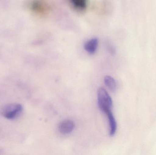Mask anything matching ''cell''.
<instances>
[{
  "label": "cell",
  "instance_id": "6da1fadb",
  "mask_svg": "<svg viewBox=\"0 0 156 155\" xmlns=\"http://www.w3.org/2000/svg\"><path fill=\"white\" fill-rule=\"evenodd\" d=\"M23 109V106L20 104H8L2 107L1 114L6 119L12 120L16 118L21 113Z\"/></svg>",
  "mask_w": 156,
  "mask_h": 155
},
{
  "label": "cell",
  "instance_id": "7a4b0ae2",
  "mask_svg": "<svg viewBox=\"0 0 156 155\" xmlns=\"http://www.w3.org/2000/svg\"><path fill=\"white\" fill-rule=\"evenodd\" d=\"M30 8L35 14L41 16L47 15L50 11V5L45 0H33Z\"/></svg>",
  "mask_w": 156,
  "mask_h": 155
},
{
  "label": "cell",
  "instance_id": "3957f363",
  "mask_svg": "<svg viewBox=\"0 0 156 155\" xmlns=\"http://www.w3.org/2000/svg\"><path fill=\"white\" fill-rule=\"evenodd\" d=\"M98 103L99 107L101 111L105 109H111L112 106V100L106 90L100 88L97 92Z\"/></svg>",
  "mask_w": 156,
  "mask_h": 155
},
{
  "label": "cell",
  "instance_id": "277c9868",
  "mask_svg": "<svg viewBox=\"0 0 156 155\" xmlns=\"http://www.w3.org/2000/svg\"><path fill=\"white\" fill-rule=\"evenodd\" d=\"M75 126V123L73 121L65 120L59 123L58 126V130L63 134H69L72 133Z\"/></svg>",
  "mask_w": 156,
  "mask_h": 155
},
{
  "label": "cell",
  "instance_id": "5b68a950",
  "mask_svg": "<svg viewBox=\"0 0 156 155\" xmlns=\"http://www.w3.org/2000/svg\"><path fill=\"white\" fill-rule=\"evenodd\" d=\"M106 114L109 120V125H110V135L111 136H113L115 134L117 129V124L115 118L112 113L111 109H104L102 111Z\"/></svg>",
  "mask_w": 156,
  "mask_h": 155
},
{
  "label": "cell",
  "instance_id": "8992f818",
  "mask_svg": "<svg viewBox=\"0 0 156 155\" xmlns=\"http://www.w3.org/2000/svg\"><path fill=\"white\" fill-rule=\"evenodd\" d=\"M98 40L94 38L86 42L84 44V49L89 53L93 54L95 52L98 46Z\"/></svg>",
  "mask_w": 156,
  "mask_h": 155
},
{
  "label": "cell",
  "instance_id": "52a82bcc",
  "mask_svg": "<svg viewBox=\"0 0 156 155\" xmlns=\"http://www.w3.org/2000/svg\"><path fill=\"white\" fill-rule=\"evenodd\" d=\"M74 7L79 11L85 10L87 5V0H69Z\"/></svg>",
  "mask_w": 156,
  "mask_h": 155
},
{
  "label": "cell",
  "instance_id": "ba28073f",
  "mask_svg": "<svg viewBox=\"0 0 156 155\" xmlns=\"http://www.w3.org/2000/svg\"><path fill=\"white\" fill-rule=\"evenodd\" d=\"M105 83L112 92H115L116 89V83L112 76H107L104 78Z\"/></svg>",
  "mask_w": 156,
  "mask_h": 155
}]
</instances>
